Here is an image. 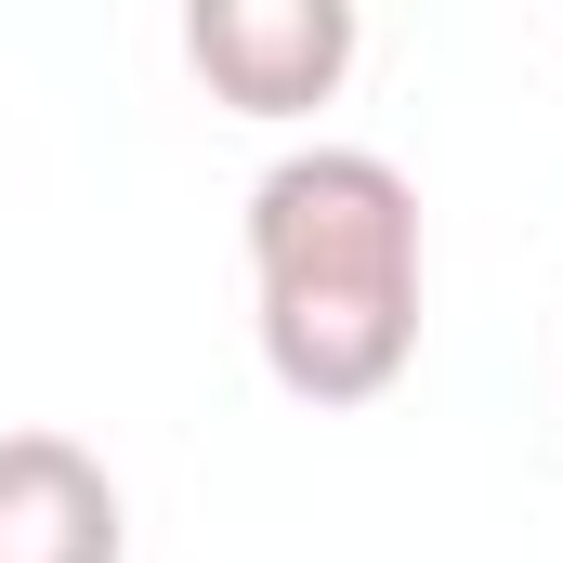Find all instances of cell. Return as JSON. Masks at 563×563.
Wrapping results in <instances>:
<instances>
[{
	"mask_svg": "<svg viewBox=\"0 0 563 563\" xmlns=\"http://www.w3.org/2000/svg\"><path fill=\"white\" fill-rule=\"evenodd\" d=\"M250 341L288 407H380L420 354V184L380 144H288L250 184Z\"/></svg>",
	"mask_w": 563,
	"mask_h": 563,
	"instance_id": "1",
	"label": "cell"
},
{
	"mask_svg": "<svg viewBox=\"0 0 563 563\" xmlns=\"http://www.w3.org/2000/svg\"><path fill=\"white\" fill-rule=\"evenodd\" d=\"M354 53H367L354 0H197L184 13V66L236 119H314L354 79Z\"/></svg>",
	"mask_w": 563,
	"mask_h": 563,
	"instance_id": "2",
	"label": "cell"
},
{
	"mask_svg": "<svg viewBox=\"0 0 563 563\" xmlns=\"http://www.w3.org/2000/svg\"><path fill=\"white\" fill-rule=\"evenodd\" d=\"M0 563H132L119 472L79 432H0Z\"/></svg>",
	"mask_w": 563,
	"mask_h": 563,
	"instance_id": "3",
	"label": "cell"
}]
</instances>
